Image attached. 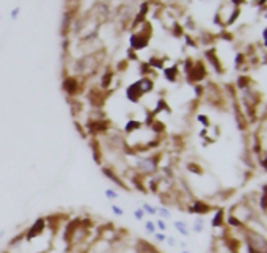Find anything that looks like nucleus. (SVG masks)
<instances>
[{
    "label": "nucleus",
    "instance_id": "1",
    "mask_svg": "<svg viewBox=\"0 0 267 253\" xmlns=\"http://www.w3.org/2000/svg\"><path fill=\"white\" fill-rule=\"evenodd\" d=\"M140 30L134 31L129 38V46H131V50L134 52H138V50H143L146 49L149 43V38H151V27H149V22H142L138 25Z\"/></svg>",
    "mask_w": 267,
    "mask_h": 253
},
{
    "label": "nucleus",
    "instance_id": "2",
    "mask_svg": "<svg viewBox=\"0 0 267 253\" xmlns=\"http://www.w3.org/2000/svg\"><path fill=\"white\" fill-rule=\"evenodd\" d=\"M159 162L152 156H140L138 153H134V162L132 167L137 170L140 175H152L157 170Z\"/></svg>",
    "mask_w": 267,
    "mask_h": 253
},
{
    "label": "nucleus",
    "instance_id": "3",
    "mask_svg": "<svg viewBox=\"0 0 267 253\" xmlns=\"http://www.w3.org/2000/svg\"><path fill=\"white\" fill-rule=\"evenodd\" d=\"M247 249L250 253H267V239L256 231L247 230Z\"/></svg>",
    "mask_w": 267,
    "mask_h": 253
},
{
    "label": "nucleus",
    "instance_id": "4",
    "mask_svg": "<svg viewBox=\"0 0 267 253\" xmlns=\"http://www.w3.org/2000/svg\"><path fill=\"white\" fill-rule=\"evenodd\" d=\"M80 80L77 75H69V77L65 79V82H63V90H65L66 94H69V96H77V94L80 93Z\"/></svg>",
    "mask_w": 267,
    "mask_h": 253
},
{
    "label": "nucleus",
    "instance_id": "5",
    "mask_svg": "<svg viewBox=\"0 0 267 253\" xmlns=\"http://www.w3.org/2000/svg\"><path fill=\"white\" fill-rule=\"evenodd\" d=\"M126 98H128L129 103L132 104H137L140 99L143 98V94L142 91H140V88H138V82H132L131 85H128V88H126Z\"/></svg>",
    "mask_w": 267,
    "mask_h": 253
},
{
    "label": "nucleus",
    "instance_id": "6",
    "mask_svg": "<svg viewBox=\"0 0 267 253\" xmlns=\"http://www.w3.org/2000/svg\"><path fill=\"white\" fill-rule=\"evenodd\" d=\"M137 82H138V88H140V91H142L143 96L154 90V80H152L151 77H146V75H142L140 79H137Z\"/></svg>",
    "mask_w": 267,
    "mask_h": 253
},
{
    "label": "nucleus",
    "instance_id": "7",
    "mask_svg": "<svg viewBox=\"0 0 267 253\" xmlns=\"http://www.w3.org/2000/svg\"><path fill=\"white\" fill-rule=\"evenodd\" d=\"M175 230L179 233V235H182L184 238L190 236V226L187 225V222H184V220H176L175 222Z\"/></svg>",
    "mask_w": 267,
    "mask_h": 253
},
{
    "label": "nucleus",
    "instance_id": "8",
    "mask_svg": "<svg viewBox=\"0 0 267 253\" xmlns=\"http://www.w3.org/2000/svg\"><path fill=\"white\" fill-rule=\"evenodd\" d=\"M137 253H159L149 242H146V241H140L138 244V252Z\"/></svg>",
    "mask_w": 267,
    "mask_h": 253
},
{
    "label": "nucleus",
    "instance_id": "9",
    "mask_svg": "<svg viewBox=\"0 0 267 253\" xmlns=\"http://www.w3.org/2000/svg\"><path fill=\"white\" fill-rule=\"evenodd\" d=\"M190 231H192V233H198V235L205 231V219H203V217H196V220L193 222Z\"/></svg>",
    "mask_w": 267,
    "mask_h": 253
},
{
    "label": "nucleus",
    "instance_id": "10",
    "mask_svg": "<svg viewBox=\"0 0 267 253\" xmlns=\"http://www.w3.org/2000/svg\"><path fill=\"white\" fill-rule=\"evenodd\" d=\"M157 216L162 220H170L171 219V211L165 206H157Z\"/></svg>",
    "mask_w": 267,
    "mask_h": 253
},
{
    "label": "nucleus",
    "instance_id": "11",
    "mask_svg": "<svg viewBox=\"0 0 267 253\" xmlns=\"http://www.w3.org/2000/svg\"><path fill=\"white\" fill-rule=\"evenodd\" d=\"M140 208H142V209L145 211L146 216H151V217L157 216V206H152V205H149V203H143Z\"/></svg>",
    "mask_w": 267,
    "mask_h": 253
},
{
    "label": "nucleus",
    "instance_id": "12",
    "mask_svg": "<svg viewBox=\"0 0 267 253\" xmlns=\"http://www.w3.org/2000/svg\"><path fill=\"white\" fill-rule=\"evenodd\" d=\"M157 231L156 228V222L154 220H145V233L146 235H154V233Z\"/></svg>",
    "mask_w": 267,
    "mask_h": 253
},
{
    "label": "nucleus",
    "instance_id": "13",
    "mask_svg": "<svg viewBox=\"0 0 267 253\" xmlns=\"http://www.w3.org/2000/svg\"><path fill=\"white\" fill-rule=\"evenodd\" d=\"M104 197L109 200V201H115L119 195H118V192L115 191V189H105L104 191Z\"/></svg>",
    "mask_w": 267,
    "mask_h": 253
},
{
    "label": "nucleus",
    "instance_id": "14",
    "mask_svg": "<svg viewBox=\"0 0 267 253\" xmlns=\"http://www.w3.org/2000/svg\"><path fill=\"white\" fill-rule=\"evenodd\" d=\"M145 217H146V214H145V211L142 209V208H137V209L134 211V219H135L137 222H143Z\"/></svg>",
    "mask_w": 267,
    "mask_h": 253
},
{
    "label": "nucleus",
    "instance_id": "15",
    "mask_svg": "<svg viewBox=\"0 0 267 253\" xmlns=\"http://www.w3.org/2000/svg\"><path fill=\"white\" fill-rule=\"evenodd\" d=\"M156 222V228H157V231H161V233H165L167 231V222H165V220H162V219H157V220H154Z\"/></svg>",
    "mask_w": 267,
    "mask_h": 253
},
{
    "label": "nucleus",
    "instance_id": "16",
    "mask_svg": "<svg viewBox=\"0 0 267 253\" xmlns=\"http://www.w3.org/2000/svg\"><path fill=\"white\" fill-rule=\"evenodd\" d=\"M110 209H112V212L115 214L117 217H123L124 216V209H123V208H119L118 205H112Z\"/></svg>",
    "mask_w": 267,
    "mask_h": 253
},
{
    "label": "nucleus",
    "instance_id": "17",
    "mask_svg": "<svg viewBox=\"0 0 267 253\" xmlns=\"http://www.w3.org/2000/svg\"><path fill=\"white\" fill-rule=\"evenodd\" d=\"M152 239H154L156 242H165L167 235H165V233H161V231H156L154 235H152Z\"/></svg>",
    "mask_w": 267,
    "mask_h": 253
},
{
    "label": "nucleus",
    "instance_id": "18",
    "mask_svg": "<svg viewBox=\"0 0 267 253\" xmlns=\"http://www.w3.org/2000/svg\"><path fill=\"white\" fill-rule=\"evenodd\" d=\"M19 15H21V6H15V8H13L11 13H10V17L13 19V21H16V19L19 17Z\"/></svg>",
    "mask_w": 267,
    "mask_h": 253
},
{
    "label": "nucleus",
    "instance_id": "19",
    "mask_svg": "<svg viewBox=\"0 0 267 253\" xmlns=\"http://www.w3.org/2000/svg\"><path fill=\"white\" fill-rule=\"evenodd\" d=\"M165 242H167V245H170V247H176V245H178V241H176L173 236H167Z\"/></svg>",
    "mask_w": 267,
    "mask_h": 253
},
{
    "label": "nucleus",
    "instance_id": "20",
    "mask_svg": "<svg viewBox=\"0 0 267 253\" xmlns=\"http://www.w3.org/2000/svg\"><path fill=\"white\" fill-rule=\"evenodd\" d=\"M3 235H5V231H3V230H0V238H3Z\"/></svg>",
    "mask_w": 267,
    "mask_h": 253
},
{
    "label": "nucleus",
    "instance_id": "21",
    "mask_svg": "<svg viewBox=\"0 0 267 253\" xmlns=\"http://www.w3.org/2000/svg\"><path fill=\"white\" fill-rule=\"evenodd\" d=\"M181 253H190V252H189V250H182Z\"/></svg>",
    "mask_w": 267,
    "mask_h": 253
},
{
    "label": "nucleus",
    "instance_id": "22",
    "mask_svg": "<svg viewBox=\"0 0 267 253\" xmlns=\"http://www.w3.org/2000/svg\"><path fill=\"white\" fill-rule=\"evenodd\" d=\"M0 21H2V15H0Z\"/></svg>",
    "mask_w": 267,
    "mask_h": 253
}]
</instances>
